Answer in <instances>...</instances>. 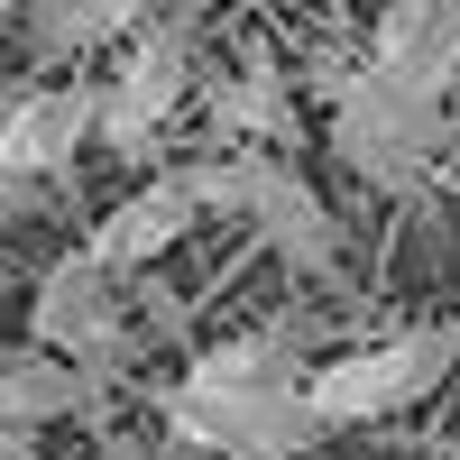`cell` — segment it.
<instances>
[{"label":"cell","instance_id":"1","mask_svg":"<svg viewBox=\"0 0 460 460\" xmlns=\"http://www.w3.org/2000/svg\"><path fill=\"white\" fill-rule=\"evenodd\" d=\"M166 424L221 460H314V442H323L314 359L277 332L221 341L166 387Z\"/></svg>","mask_w":460,"mask_h":460},{"label":"cell","instance_id":"2","mask_svg":"<svg viewBox=\"0 0 460 460\" xmlns=\"http://www.w3.org/2000/svg\"><path fill=\"white\" fill-rule=\"evenodd\" d=\"M323 93H332V147L341 166L368 175L377 194H414L433 166H442V138H451V102L359 65H323Z\"/></svg>","mask_w":460,"mask_h":460},{"label":"cell","instance_id":"3","mask_svg":"<svg viewBox=\"0 0 460 460\" xmlns=\"http://www.w3.org/2000/svg\"><path fill=\"white\" fill-rule=\"evenodd\" d=\"M451 368H460V323H414L387 341H359V350L314 368V414H323V433L377 424V414H405L414 396H433Z\"/></svg>","mask_w":460,"mask_h":460},{"label":"cell","instance_id":"4","mask_svg":"<svg viewBox=\"0 0 460 460\" xmlns=\"http://www.w3.org/2000/svg\"><path fill=\"white\" fill-rule=\"evenodd\" d=\"M184 93H194V19H147L120 65L102 74V147L111 157H147L157 147V129L184 111Z\"/></svg>","mask_w":460,"mask_h":460},{"label":"cell","instance_id":"5","mask_svg":"<svg viewBox=\"0 0 460 460\" xmlns=\"http://www.w3.org/2000/svg\"><path fill=\"white\" fill-rule=\"evenodd\" d=\"M221 166H230V221H249L295 277H332L341 267V221H332V203L314 184H304L277 147H230Z\"/></svg>","mask_w":460,"mask_h":460},{"label":"cell","instance_id":"6","mask_svg":"<svg viewBox=\"0 0 460 460\" xmlns=\"http://www.w3.org/2000/svg\"><path fill=\"white\" fill-rule=\"evenodd\" d=\"M28 350H56V359H84V368H120L129 359V323H120V277L93 267L84 249L56 258L37 277V304H28Z\"/></svg>","mask_w":460,"mask_h":460},{"label":"cell","instance_id":"7","mask_svg":"<svg viewBox=\"0 0 460 460\" xmlns=\"http://www.w3.org/2000/svg\"><path fill=\"white\" fill-rule=\"evenodd\" d=\"M102 138V84H28L10 111H0V175L37 184V175H65L74 147Z\"/></svg>","mask_w":460,"mask_h":460},{"label":"cell","instance_id":"8","mask_svg":"<svg viewBox=\"0 0 460 460\" xmlns=\"http://www.w3.org/2000/svg\"><path fill=\"white\" fill-rule=\"evenodd\" d=\"M203 221V194H194V175L184 166H166V175H147L129 203H111L102 221H93V240H84V258L93 267H111V277H129V267H157L184 230Z\"/></svg>","mask_w":460,"mask_h":460},{"label":"cell","instance_id":"9","mask_svg":"<svg viewBox=\"0 0 460 460\" xmlns=\"http://www.w3.org/2000/svg\"><path fill=\"white\" fill-rule=\"evenodd\" d=\"M368 65L414 84V93H433V102H451L460 93V0H396L368 28Z\"/></svg>","mask_w":460,"mask_h":460},{"label":"cell","instance_id":"10","mask_svg":"<svg viewBox=\"0 0 460 460\" xmlns=\"http://www.w3.org/2000/svg\"><path fill=\"white\" fill-rule=\"evenodd\" d=\"M203 120H212V157H230V147H277V138H295V74L267 56V47H249V56L230 65L212 93H203Z\"/></svg>","mask_w":460,"mask_h":460},{"label":"cell","instance_id":"11","mask_svg":"<svg viewBox=\"0 0 460 460\" xmlns=\"http://www.w3.org/2000/svg\"><path fill=\"white\" fill-rule=\"evenodd\" d=\"M111 377L84 368V359H56V350H10L0 368V433H47V424H74V414L102 405Z\"/></svg>","mask_w":460,"mask_h":460},{"label":"cell","instance_id":"12","mask_svg":"<svg viewBox=\"0 0 460 460\" xmlns=\"http://www.w3.org/2000/svg\"><path fill=\"white\" fill-rule=\"evenodd\" d=\"M147 28L138 0H28V56L37 65H84L93 47H111V37H129Z\"/></svg>","mask_w":460,"mask_h":460},{"label":"cell","instance_id":"13","mask_svg":"<svg viewBox=\"0 0 460 460\" xmlns=\"http://www.w3.org/2000/svg\"><path fill=\"white\" fill-rule=\"evenodd\" d=\"M0 460H37V433H0Z\"/></svg>","mask_w":460,"mask_h":460}]
</instances>
